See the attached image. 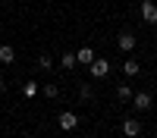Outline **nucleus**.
<instances>
[{
  "mask_svg": "<svg viewBox=\"0 0 157 138\" xmlns=\"http://www.w3.org/2000/svg\"><path fill=\"white\" fill-rule=\"evenodd\" d=\"M88 72H91V79H107V75H110V60L94 57V60L88 63Z\"/></svg>",
  "mask_w": 157,
  "mask_h": 138,
  "instance_id": "nucleus-1",
  "label": "nucleus"
},
{
  "mask_svg": "<svg viewBox=\"0 0 157 138\" xmlns=\"http://www.w3.org/2000/svg\"><path fill=\"white\" fill-rule=\"evenodd\" d=\"M57 122H60V129H63V132H75V129H78V113H72V110H63Z\"/></svg>",
  "mask_w": 157,
  "mask_h": 138,
  "instance_id": "nucleus-2",
  "label": "nucleus"
},
{
  "mask_svg": "<svg viewBox=\"0 0 157 138\" xmlns=\"http://www.w3.org/2000/svg\"><path fill=\"white\" fill-rule=\"evenodd\" d=\"M129 104H132L138 113H145V110H151V104H154V97L148 94V91H135L132 94V100H129Z\"/></svg>",
  "mask_w": 157,
  "mask_h": 138,
  "instance_id": "nucleus-3",
  "label": "nucleus"
},
{
  "mask_svg": "<svg viewBox=\"0 0 157 138\" xmlns=\"http://www.w3.org/2000/svg\"><path fill=\"white\" fill-rule=\"evenodd\" d=\"M116 47H120L123 54H132V50H135V35L132 32H120V35H116Z\"/></svg>",
  "mask_w": 157,
  "mask_h": 138,
  "instance_id": "nucleus-4",
  "label": "nucleus"
},
{
  "mask_svg": "<svg viewBox=\"0 0 157 138\" xmlns=\"http://www.w3.org/2000/svg\"><path fill=\"white\" fill-rule=\"evenodd\" d=\"M141 19L148 25H157V3L154 0H141Z\"/></svg>",
  "mask_w": 157,
  "mask_h": 138,
  "instance_id": "nucleus-5",
  "label": "nucleus"
},
{
  "mask_svg": "<svg viewBox=\"0 0 157 138\" xmlns=\"http://www.w3.org/2000/svg\"><path fill=\"white\" fill-rule=\"evenodd\" d=\"M123 135H126V138H138V135H141V122H138L135 116H129V119L123 122Z\"/></svg>",
  "mask_w": 157,
  "mask_h": 138,
  "instance_id": "nucleus-6",
  "label": "nucleus"
},
{
  "mask_svg": "<svg viewBox=\"0 0 157 138\" xmlns=\"http://www.w3.org/2000/svg\"><path fill=\"white\" fill-rule=\"evenodd\" d=\"M91 60H94V47H78L75 50V63L78 66H88Z\"/></svg>",
  "mask_w": 157,
  "mask_h": 138,
  "instance_id": "nucleus-7",
  "label": "nucleus"
},
{
  "mask_svg": "<svg viewBox=\"0 0 157 138\" xmlns=\"http://www.w3.org/2000/svg\"><path fill=\"white\" fill-rule=\"evenodd\" d=\"M132 88H129L126 82H120V85H116V100H120V104H129V100H132Z\"/></svg>",
  "mask_w": 157,
  "mask_h": 138,
  "instance_id": "nucleus-8",
  "label": "nucleus"
},
{
  "mask_svg": "<svg viewBox=\"0 0 157 138\" xmlns=\"http://www.w3.org/2000/svg\"><path fill=\"white\" fill-rule=\"evenodd\" d=\"M123 72L129 75V79H135V75L141 72V63H138V60H132V57H129V60L123 63Z\"/></svg>",
  "mask_w": 157,
  "mask_h": 138,
  "instance_id": "nucleus-9",
  "label": "nucleus"
},
{
  "mask_svg": "<svg viewBox=\"0 0 157 138\" xmlns=\"http://www.w3.org/2000/svg\"><path fill=\"white\" fill-rule=\"evenodd\" d=\"M13 60H16V50H13L10 44H0V63H3V66H10Z\"/></svg>",
  "mask_w": 157,
  "mask_h": 138,
  "instance_id": "nucleus-10",
  "label": "nucleus"
},
{
  "mask_svg": "<svg viewBox=\"0 0 157 138\" xmlns=\"http://www.w3.org/2000/svg\"><path fill=\"white\" fill-rule=\"evenodd\" d=\"M41 91H44L47 100H57V97H60V88H57L54 82H44V85H41Z\"/></svg>",
  "mask_w": 157,
  "mask_h": 138,
  "instance_id": "nucleus-11",
  "label": "nucleus"
},
{
  "mask_svg": "<svg viewBox=\"0 0 157 138\" xmlns=\"http://www.w3.org/2000/svg\"><path fill=\"white\" fill-rule=\"evenodd\" d=\"M60 66H63V69H75V66H78V63H75V54H72V50H66V54L60 57Z\"/></svg>",
  "mask_w": 157,
  "mask_h": 138,
  "instance_id": "nucleus-12",
  "label": "nucleus"
},
{
  "mask_svg": "<svg viewBox=\"0 0 157 138\" xmlns=\"http://www.w3.org/2000/svg\"><path fill=\"white\" fill-rule=\"evenodd\" d=\"M38 91H41V85H38V82H25V85H22V94H25V97H35Z\"/></svg>",
  "mask_w": 157,
  "mask_h": 138,
  "instance_id": "nucleus-13",
  "label": "nucleus"
},
{
  "mask_svg": "<svg viewBox=\"0 0 157 138\" xmlns=\"http://www.w3.org/2000/svg\"><path fill=\"white\" fill-rule=\"evenodd\" d=\"M78 97H82V100H91V85H88V82L78 85Z\"/></svg>",
  "mask_w": 157,
  "mask_h": 138,
  "instance_id": "nucleus-14",
  "label": "nucleus"
},
{
  "mask_svg": "<svg viewBox=\"0 0 157 138\" xmlns=\"http://www.w3.org/2000/svg\"><path fill=\"white\" fill-rule=\"evenodd\" d=\"M38 69H54V60H50V57H38Z\"/></svg>",
  "mask_w": 157,
  "mask_h": 138,
  "instance_id": "nucleus-15",
  "label": "nucleus"
},
{
  "mask_svg": "<svg viewBox=\"0 0 157 138\" xmlns=\"http://www.w3.org/2000/svg\"><path fill=\"white\" fill-rule=\"evenodd\" d=\"M0 91H3V75H0Z\"/></svg>",
  "mask_w": 157,
  "mask_h": 138,
  "instance_id": "nucleus-16",
  "label": "nucleus"
},
{
  "mask_svg": "<svg viewBox=\"0 0 157 138\" xmlns=\"http://www.w3.org/2000/svg\"><path fill=\"white\" fill-rule=\"evenodd\" d=\"M78 138H88V135H78Z\"/></svg>",
  "mask_w": 157,
  "mask_h": 138,
  "instance_id": "nucleus-17",
  "label": "nucleus"
}]
</instances>
